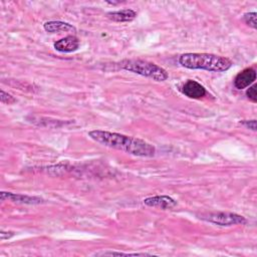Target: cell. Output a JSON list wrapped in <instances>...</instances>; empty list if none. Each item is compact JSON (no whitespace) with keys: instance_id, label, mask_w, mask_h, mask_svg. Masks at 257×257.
Returning <instances> with one entry per match:
<instances>
[{"instance_id":"obj_12","label":"cell","mask_w":257,"mask_h":257,"mask_svg":"<svg viewBox=\"0 0 257 257\" xmlns=\"http://www.w3.org/2000/svg\"><path fill=\"white\" fill-rule=\"evenodd\" d=\"M98 255L102 256H152V254L149 253H123V252H116V251H106L103 253H100Z\"/></svg>"},{"instance_id":"obj_16","label":"cell","mask_w":257,"mask_h":257,"mask_svg":"<svg viewBox=\"0 0 257 257\" xmlns=\"http://www.w3.org/2000/svg\"><path fill=\"white\" fill-rule=\"evenodd\" d=\"M239 123L253 132H256V130H257L256 128V119H243V120H240Z\"/></svg>"},{"instance_id":"obj_1","label":"cell","mask_w":257,"mask_h":257,"mask_svg":"<svg viewBox=\"0 0 257 257\" xmlns=\"http://www.w3.org/2000/svg\"><path fill=\"white\" fill-rule=\"evenodd\" d=\"M88 136L96 143L136 157H153L156 154V148L153 145L138 138L101 130L90 131Z\"/></svg>"},{"instance_id":"obj_15","label":"cell","mask_w":257,"mask_h":257,"mask_svg":"<svg viewBox=\"0 0 257 257\" xmlns=\"http://www.w3.org/2000/svg\"><path fill=\"white\" fill-rule=\"evenodd\" d=\"M246 95L252 102L257 101V93H256V84L255 83H253L252 85L249 86V88L246 90Z\"/></svg>"},{"instance_id":"obj_6","label":"cell","mask_w":257,"mask_h":257,"mask_svg":"<svg viewBox=\"0 0 257 257\" xmlns=\"http://www.w3.org/2000/svg\"><path fill=\"white\" fill-rule=\"evenodd\" d=\"M144 204L149 206V207L168 210V209H172V208L176 207L177 206V201L174 200L173 198L169 197V196L161 195V196L148 197V198L144 199Z\"/></svg>"},{"instance_id":"obj_7","label":"cell","mask_w":257,"mask_h":257,"mask_svg":"<svg viewBox=\"0 0 257 257\" xmlns=\"http://www.w3.org/2000/svg\"><path fill=\"white\" fill-rule=\"evenodd\" d=\"M256 80V70L248 67L240 71L234 78V86L237 89H244L250 86Z\"/></svg>"},{"instance_id":"obj_9","label":"cell","mask_w":257,"mask_h":257,"mask_svg":"<svg viewBox=\"0 0 257 257\" xmlns=\"http://www.w3.org/2000/svg\"><path fill=\"white\" fill-rule=\"evenodd\" d=\"M53 46L59 52L69 53V52H73L78 49L79 40L73 35H68V36L61 38V39L57 40L56 42H54Z\"/></svg>"},{"instance_id":"obj_13","label":"cell","mask_w":257,"mask_h":257,"mask_svg":"<svg viewBox=\"0 0 257 257\" xmlns=\"http://www.w3.org/2000/svg\"><path fill=\"white\" fill-rule=\"evenodd\" d=\"M256 17H257L256 12H248V13H245V14L243 15V20H244V22H245L247 25H249V26L252 27L253 29H256V27H257Z\"/></svg>"},{"instance_id":"obj_8","label":"cell","mask_w":257,"mask_h":257,"mask_svg":"<svg viewBox=\"0 0 257 257\" xmlns=\"http://www.w3.org/2000/svg\"><path fill=\"white\" fill-rule=\"evenodd\" d=\"M181 91L188 97L190 98H195V99H198V98H202L203 96L206 95L207 91L205 89V87L199 83L198 81L196 80H192V79H189L187 80L181 87Z\"/></svg>"},{"instance_id":"obj_3","label":"cell","mask_w":257,"mask_h":257,"mask_svg":"<svg viewBox=\"0 0 257 257\" xmlns=\"http://www.w3.org/2000/svg\"><path fill=\"white\" fill-rule=\"evenodd\" d=\"M119 67L146 77H150L156 81H165L169 74L166 69L156 63L143 59H124L119 62Z\"/></svg>"},{"instance_id":"obj_4","label":"cell","mask_w":257,"mask_h":257,"mask_svg":"<svg viewBox=\"0 0 257 257\" xmlns=\"http://www.w3.org/2000/svg\"><path fill=\"white\" fill-rule=\"evenodd\" d=\"M199 218L219 225V226H233V225H238V224H245L247 222L246 218L238 215L236 213H231V212H212V213H203L199 215Z\"/></svg>"},{"instance_id":"obj_14","label":"cell","mask_w":257,"mask_h":257,"mask_svg":"<svg viewBox=\"0 0 257 257\" xmlns=\"http://www.w3.org/2000/svg\"><path fill=\"white\" fill-rule=\"evenodd\" d=\"M0 100L2 103H6V104H11L14 103L16 101V99L14 98V96H12L10 93L5 92L3 89H1L0 91Z\"/></svg>"},{"instance_id":"obj_11","label":"cell","mask_w":257,"mask_h":257,"mask_svg":"<svg viewBox=\"0 0 257 257\" xmlns=\"http://www.w3.org/2000/svg\"><path fill=\"white\" fill-rule=\"evenodd\" d=\"M43 28L45 31L50 32V33H55V32H69L73 31L75 32V27L72 26L71 24L63 21H48L43 24Z\"/></svg>"},{"instance_id":"obj_10","label":"cell","mask_w":257,"mask_h":257,"mask_svg":"<svg viewBox=\"0 0 257 257\" xmlns=\"http://www.w3.org/2000/svg\"><path fill=\"white\" fill-rule=\"evenodd\" d=\"M106 16L109 20L114 22H131L136 18L137 12L133 9H121L118 11L108 12Z\"/></svg>"},{"instance_id":"obj_5","label":"cell","mask_w":257,"mask_h":257,"mask_svg":"<svg viewBox=\"0 0 257 257\" xmlns=\"http://www.w3.org/2000/svg\"><path fill=\"white\" fill-rule=\"evenodd\" d=\"M1 201H10L16 204H26V205H38L43 204L44 200L36 196H28L22 194H15L11 192H1L0 193Z\"/></svg>"},{"instance_id":"obj_2","label":"cell","mask_w":257,"mask_h":257,"mask_svg":"<svg viewBox=\"0 0 257 257\" xmlns=\"http://www.w3.org/2000/svg\"><path fill=\"white\" fill-rule=\"evenodd\" d=\"M179 63L189 69H202L212 72H223L232 66V61L225 56L212 53H184Z\"/></svg>"}]
</instances>
